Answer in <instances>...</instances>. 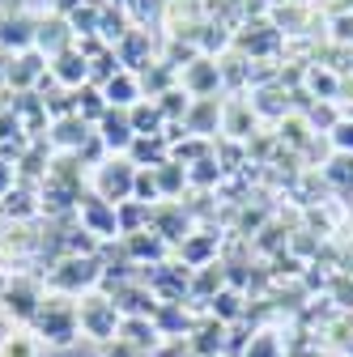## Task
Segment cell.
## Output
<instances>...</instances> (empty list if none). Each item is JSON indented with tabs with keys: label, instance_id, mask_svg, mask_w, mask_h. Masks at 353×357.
I'll use <instances>...</instances> for the list:
<instances>
[{
	"label": "cell",
	"instance_id": "3957f363",
	"mask_svg": "<svg viewBox=\"0 0 353 357\" xmlns=\"http://www.w3.org/2000/svg\"><path fill=\"white\" fill-rule=\"evenodd\" d=\"M103 281V259L98 255H64L56 268H52V285L64 289V294H77V289H90Z\"/></svg>",
	"mask_w": 353,
	"mask_h": 357
},
{
	"label": "cell",
	"instance_id": "52a82bcc",
	"mask_svg": "<svg viewBox=\"0 0 353 357\" xmlns=\"http://www.w3.org/2000/svg\"><path fill=\"white\" fill-rule=\"evenodd\" d=\"M77 310H81V328L90 332L94 340H111L115 332H119V306H115V298H85V302H77Z\"/></svg>",
	"mask_w": 353,
	"mask_h": 357
},
{
	"label": "cell",
	"instance_id": "7c38bea8",
	"mask_svg": "<svg viewBox=\"0 0 353 357\" xmlns=\"http://www.w3.org/2000/svg\"><path fill=\"white\" fill-rule=\"evenodd\" d=\"M98 141L107 145V153H128V149H132V141H137V132H132V119H128V111H115V107H107V115L98 119Z\"/></svg>",
	"mask_w": 353,
	"mask_h": 357
},
{
	"label": "cell",
	"instance_id": "2e32d148",
	"mask_svg": "<svg viewBox=\"0 0 353 357\" xmlns=\"http://www.w3.org/2000/svg\"><path fill=\"white\" fill-rule=\"evenodd\" d=\"M90 137L94 132H90V123H85L81 115H64V119L52 123V145H60L64 153H81V145Z\"/></svg>",
	"mask_w": 353,
	"mask_h": 357
},
{
	"label": "cell",
	"instance_id": "277c9868",
	"mask_svg": "<svg viewBox=\"0 0 353 357\" xmlns=\"http://www.w3.org/2000/svg\"><path fill=\"white\" fill-rule=\"evenodd\" d=\"M43 285L34 281V277H13V281H5L0 285V306H5V315H13V319H34V310L43 306Z\"/></svg>",
	"mask_w": 353,
	"mask_h": 357
},
{
	"label": "cell",
	"instance_id": "cb8c5ba5",
	"mask_svg": "<svg viewBox=\"0 0 353 357\" xmlns=\"http://www.w3.org/2000/svg\"><path fill=\"white\" fill-rule=\"evenodd\" d=\"M153 174H158L162 196H179L183 183H188V166H179V162H162V166H153Z\"/></svg>",
	"mask_w": 353,
	"mask_h": 357
},
{
	"label": "cell",
	"instance_id": "4dcf8cb0",
	"mask_svg": "<svg viewBox=\"0 0 353 357\" xmlns=\"http://www.w3.org/2000/svg\"><path fill=\"white\" fill-rule=\"evenodd\" d=\"M128 9H137V17H141V22H153V17H162L166 0H132Z\"/></svg>",
	"mask_w": 353,
	"mask_h": 357
},
{
	"label": "cell",
	"instance_id": "603a6c76",
	"mask_svg": "<svg viewBox=\"0 0 353 357\" xmlns=\"http://www.w3.org/2000/svg\"><path fill=\"white\" fill-rule=\"evenodd\" d=\"M132 26H128V17H123V9H115V5H103V22H98V38L107 43V47H115V43L128 34Z\"/></svg>",
	"mask_w": 353,
	"mask_h": 357
},
{
	"label": "cell",
	"instance_id": "7a4b0ae2",
	"mask_svg": "<svg viewBox=\"0 0 353 357\" xmlns=\"http://www.w3.org/2000/svg\"><path fill=\"white\" fill-rule=\"evenodd\" d=\"M132 188H137V166L128 153H111L94 166V196H103L107 204L132 200Z\"/></svg>",
	"mask_w": 353,
	"mask_h": 357
},
{
	"label": "cell",
	"instance_id": "83f0119b",
	"mask_svg": "<svg viewBox=\"0 0 353 357\" xmlns=\"http://www.w3.org/2000/svg\"><path fill=\"white\" fill-rule=\"evenodd\" d=\"M0 357H38V344L30 336H5L0 340Z\"/></svg>",
	"mask_w": 353,
	"mask_h": 357
},
{
	"label": "cell",
	"instance_id": "7402d4cb",
	"mask_svg": "<svg viewBox=\"0 0 353 357\" xmlns=\"http://www.w3.org/2000/svg\"><path fill=\"white\" fill-rule=\"evenodd\" d=\"M153 102H158V111H162L166 123H183V115H188V107H192V98L183 94V85H170L166 94H158Z\"/></svg>",
	"mask_w": 353,
	"mask_h": 357
},
{
	"label": "cell",
	"instance_id": "9c48e42d",
	"mask_svg": "<svg viewBox=\"0 0 353 357\" xmlns=\"http://www.w3.org/2000/svg\"><path fill=\"white\" fill-rule=\"evenodd\" d=\"M34 30H38V17H30L22 9L0 13V52H5V56L30 52L34 47Z\"/></svg>",
	"mask_w": 353,
	"mask_h": 357
},
{
	"label": "cell",
	"instance_id": "5b68a950",
	"mask_svg": "<svg viewBox=\"0 0 353 357\" xmlns=\"http://www.w3.org/2000/svg\"><path fill=\"white\" fill-rule=\"evenodd\" d=\"M179 85H183L188 98H217V89H222V64L200 52L192 64L179 68Z\"/></svg>",
	"mask_w": 353,
	"mask_h": 357
},
{
	"label": "cell",
	"instance_id": "e0dca14e",
	"mask_svg": "<svg viewBox=\"0 0 353 357\" xmlns=\"http://www.w3.org/2000/svg\"><path fill=\"white\" fill-rule=\"evenodd\" d=\"M128 158H132L137 170H153V166L170 162V141L166 137H137L132 149H128Z\"/></svg>",
	"mask_w": 353,
	"mask_h": 357
},
{
	"label": "cell",
	"instance_id": "9a60e30c",
	"mask_svg": "<svg viewBox=\"0 0 353 357\" xmlns=\"http://www.w3.org/2000/svg\"><path fill=\"white\" fill-rule=\"evenodd\" d=\"M217 123H222V102L217 98H192V107L183 115V128L196 132V137H213Z\"/></svg>",
	"mask_w": 353,
	"mask_h": 357
},
{
	"label": "cell",
	"instance_id": "8992f818",
	"mask_svg": "<svg viewBox=\"0 0 353 357\" xmlns=\"http://www.w3.org/2000/svg\"><path fill=\"white\" fill-rule=\"evenodd\" d=\"M47 56H43L38 47H30V52H17V56H9V73H5V81L13 85V94H34V89L43 85V77H47Z\"/></svg>",
	"mask_w": 353,
	"mask_h": 357
},
{
	"label": "cell",
	"instance_id": "e575fe53",
	"mask_svg": "<svg viewBox=\"0 0 353 357\" xmlns=\"http://www.w3.org/2000/svg\"><path fill=\"white\" fill-rule=\"evenodd\" d=\"M336 43H353V17H336Z\"/></svg>",
	"mask_w": 353,
	"mask_h": 357
},
{
	"label": "cell",
	"instance_id": "d6986e66",
	"mask_svg": "<svg viewBox=\"0 0 353 357\" xmlns=\"http://www.w3.org/2000/svg\"><path fill=\"white\" fill-rule=\"evenodd\" d=\"M128 119H132V132H137V137H162V128H166V119H162L153 98H141L128 111Z\"/></svg>",
	"mask_w": 353,
	"mask_h": 357
},
{
	"label": "cell",
	"instance_id": "4316f807",
	"mask_svg": "<svg viewBox=\"0 0 353 357\" xmlns=\"http://www.w3.org/2000/svg\"><path fill=\"white\" fill-rule=\"evenodd\" d=\"M132 200H141V204H149V208H153V200H162V192H158V174H153V170H137V188H132Z\"/></svg>",
	"mask_w": 353,
	"mask_h": 357
},
{
	"label": "cell",
	"instance_id": "484cf974",
	"mask_svg": "<svg viewBox=\"0 0 353 357\" xmlns=\"http://www.w3.org/2000/svg\"><path fill=\"white\" fill-rule=\"evenodd\" d=\"M328 183H336L340 192H353V153H340L328 162Z\"/></svg>",
	"mask_w": 353,
	"mask_h": 357
},
{
	"label": "cell",
	"instance_id": "1f68e13d",
	"mask_svg": "<svg viewBox=\"0 0 353 357\" xmlns=\"http://www.w3.org/2000/svg\"><path fill=\"white\" fill-rule=\"evenodd\" d=\"M179 255H183V259H192V264H200V259L209 255V243H204V238H192V243L183 238V243H179Z\"/></svg>",
	"mask_w": 353,
	"mask_h": 357
},
{
	"label": "cell",
	"instance_id": "ac0fdd59",
	"mask_svg": "<svg viewBox=\"0 0 353 357\" xmlns=\"http://www.w3.org/2000/svg\"><path fill=\"white\" fill-rule=\"evenodd\" d=\"M149 226L162 238H188V213L179 204H153L149 208Z\"/></svg>",
	"mask_w": 353,
	"mask_h": 357
},
{
	"label": "cell",
	"instance_id": "6da1fadb",
	"mask_svg": "<svg viewBox=\"0 0 353 357\" xmlns=\"http://www.w3.org/2000/svg\"><path fill=\"white\" fill-rule=\"evenodd\" d=\"M30 324L47 344H73L81 332V310L68 294H52V298H43V306L34 310Z\"/></svg>",
	"mask_w": 353,
	"mask_h": 357
},
{
	"label": "cell",
	"instance_id": "836d02e7",
	"mask_svg": "<svg viewBox=\"0 0 353 357\" xmlns=\"http://www.w3.org/2000/svg\"><path fill=\"white\" fill-rule=\"evenodd\" d=\"M13 183H17V170H13L9 162H0V200L13 192Z\"/></svg>",
	"mask_w": 353,
	"mask_h": 357
},
{
	"label": "cell",
	"instance_id": "ba28073f",
	"mask_svg": "<svg viewBox=\"0 0 353 357\" xmlns=\"http://www.w3.org/2000/svg\"><path fill=\"white\" fill-rule=\"evenodd\" d=\"M77 221H81V230L90 234V238H111V234H119V226H115V204H107V200L94 196V192H85V196L77 200Z\"/></svg>",
	"mask_w": 353,
	"mask_h": 357
},
{
	"label": "cell",
	"instance_id": "4fadbf2b",
	"mask_svg": "<svg viewBox=\"0 0 353 357\" xmlns=\"http://www.w3.org/2000/svg\"><path fill=\"white\" fill-rule=\"evenodd\" d=\"M103 89V98H107V107H115V111H132L141 98H145V89H141V77L137 73H128V68H119L107 85H98Z\"/></svg>",
	"mask_w": 353,
	"mask_h": 357
},
{
	"label": "cell",
	"instance_id": "f1b7e54d",
	"mask_svg": "<svg viewBox=\"0 0 353 357\" xmlns=\"http://www.w3.org/2000/svg\"><path fill=\"white\" fill-rule=\"evenodd\" d=\"M328 137H332V145L340 153H353V119H336V128L328 132Z\"/></svg>",
	"mask_w": 353,
	"mask_h": 357
},
{
	"label": "cell",
	"instance_id": "f546056e",
	"mask_svg": "<svg viewBox=\"0 0 353 357\" xmlns=\"http://www.w3.org/2000/svg\"><path fill=\"white\" fill-rule=\"evenodd\" d=\"M243 357H281V349H277V340L273 336H255L251 344H247V353Z\"/></svg>",
	"mask_w": 353,
	"mask_h": 357
},
{
	"label": "cell",
	"instance_id": "d4e9b609",
	"mask_svg": "<svg viewBox=\"0 0 353 357\" xmlns=\"http://www.w3.org/2000/svg\"><path fill=\"white\" fill-rule=\"evenodd\" d=\"M119 336L128 340V349H153V324H145L141 315L119 324Z\"/></svg>",
	"mask_w": 353,
	"mask_h": 357
},
{
	"label": "cell",
	"instance_id": "8fae6325",
	"mask_svg": "<svg viewBox=\"0 0 353 357\" xmlns=\"http://www.w3.org/2000/svg\"><path fill=\"white\" fill-rule=\"evenodd\" d=\"M77 43V34H73V26H68V17H60V13H52V17H38V30H34V47L43 52V56H60L64 47H73Z\"/></svg>",
	"mask_w": 353,
	"mask_h": 357
},
{
	"label": "cell",
	"instance_id": "8d00e7d4",
	"mask_svg": "<svg viewBox=\"0 0 353 357\" xmlns=\"http://www.w3.org/2000/svg\"><path fill=\"white\" fill-rule=\"evenodd\" d=\"M107 5H115V9H123V5H132V0H107Z\"/></svg>",
	"mask_w": 353,
	"mask_h": 357
},
{
	"label": "cell",
	"instance_id": "ffe728a7",
	"mask_svg": "<svg viewBox=\"0 0 353 357\" xmlns=\"http://www.w3.org/2000/svg\"><path fill=\"white\" fill-rule=\"evenodd\" d=\"M115 226H119V238L149 230V204H141V200H123V204H115Z\"/></svg>",
	"mask_w": 353,
	"mask_h": 357
},
{
	"label": "cell",
	"instance_id": "d590c367",
	"mask_svg": "<svg viewBox=\"0 0 353 357\" xmlns=\"http://www.w3.org/2000/svg\"><path fill=\"white\" fill-rule=\"evenodd\" d=\"M5 73H9V56L0 52V81H5Z\"/></svg>",
	"mask_w": 353,
	"mask_h": 357
},
{
	"label": "cell",
	"instance_id": "44dd1931",
	"mask_svg": "<svg viewBox=\"0 0 353 357\" xmlns=\"http://www.w3.org/2000/svg\"><path fill=\"white\" fill-rule=\"evenodd\" d=\"M77 115L90 123V128H98V119L107 115V98H103V89H98V85L85 81V85L77 89Z\"/></svg>",
	"mask_w": 353,
	"mask_h": 357
},
{
	"label": "cell",
	"instance_id": "5bb4252c",
	"mask_svg": "<svg viewBox=\"0 0 353 357\" xmlns=\"http://www.w3.org/2000/svg\"><path fill=\"white\" fill-rule=\"evenodd\" d=\"M115 56H119V64L128 68V73H145L149 64H153V56H149V30H137V26H132L119 43H115Z\"/></svg>",
	"mask_w": 353,
	"mask_h": 357
},
{
	"label": "cell",
	"instance_id": "30bf717a",
	"mask_svg": "<svg viewBox=\"0 0 353 357\" xmlns=\"http://www.w3.org/2000/svg\"><path fill=\"white\" fill-rule=\"evenodd\" d=\"M47 73H52V81H56V85H64V89H81L85 81H90V60H85V56H81V47L73 43V47H64L60 56H52Z\"/></svg>",
	"mask_w": 353,
	"mask_h": 357
},
{
	"label": "cell",
	"instance_id": "d6a6232c",
	"mask_svg": "<svg viewBox=\"0 0 353 357\" xmlns=\"http://www.w3.org/2000/svg\"><path fill=\"white\" fill-rule=\"evenodd\" d=\"M85 5H107V0H56L52 5V13H60V17H73L77 9H85Z\"/></svg>",
	"mask_w": 353,
	"mask_h": 357
}]
</instances>
